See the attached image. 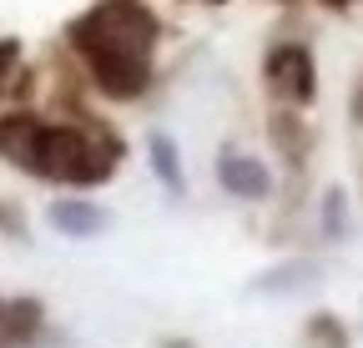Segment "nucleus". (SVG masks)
Wrapping results in <instances>:
<instances>
[{
    "mask_svg": "<svg viewBox=\"0 0 363 348\" xmlns=\"http://www.w3.org/2000/svg\"><path fill=\"white\" fill-rule=\"evenodd\" d=\"M152 40H157V21L136 0H106L76 26V46L91 56L101 86L116 96H131L142 86Z\"/></svg>",
    "mask_w": 363,
    "mask_h": 348,
    "instance_id": "f257e3e1",
    "label": "nucleus"
},
{
    "mask_svg": "<svg viewBox=\"0 0 363 348\" xmlns=\"http://www.w3.org/2000/svg\"><path fill=\"white\" fill-rule=\"evenodd\" d=\"M51 223L66 228V232H96V228H101V212H91V207H81V202H61V207L51 212Z\"/></svg>",
    "mask_w": 363,
    "mask_h": 348,
    "instance_id": "39448f33",
    "label": "nucleus"
},
{
    "mask_svg": "<svg viewBox=\"0 0 363 348\" xmlns=\"http://www.w3.org/2000/svg\"><path fill=\"white\" fill-rule=\"evenodd\" d=\"M222 177L238 182V187H247V192H262V172H252V167H227Z\"/></svg>",
    "mask_w": 363,
    "mask_h": 348,
    "instance_id": "423d86ee",
    "label": "nucleus"
},
{
    "mask_svg": "<svg viewBox=\"0 0 363 348\" xmlns=\"http://www.w3.org/2000/svg\"><path fill=\"white\" fill-rule=\"evenodd\" d=\"M40 132H45V126H35L30 116H11V121H0V152H6L11 162H21V167H35Z\"/></svg>",
    "mask_w": 363,
    "mask_h": 348,
    "instance_id": "20e7f679",
    "label": "nucleus"
},
{
    "mask_svg": "<svg viewBox=\"0 0 363 348\" xmlns=\"http://www.w3.org/2000/svg\"><path fill=\"white\" fill-rule=\"evenodd\" d=\"M267 76H272V86H278V91L283 96H308L313 91V66H308V56L303 51H278V56H272V66H267Z\"/></svg>",
    "mask_w": 363,
    "mask_h": 348,
    "instance_id": "7ed1b4c3",
    "label": "nucleus"
},
{
    "mask_svg": "<svg viewBox=\"0 0 363 348\" xmlns=\"http://www.w3.org/2000/svg\"><path fill=\"white\" fill-rule=\"evenodd\" d=\"M333 6H338V0H333Z\"/></svg>",
    "mask_w": 363,
    "mask_h": 348,
    "instance_id": "6e6552de",
    "label": "nucleus"
},
{
    "mask_svg": "<svg viewBox=\"0 0 363 348\" xmlns=\"http://www.w3.org/2000/svg\"><path fill=\"white\" fill-rule=\"evenodd\" d=\"M11 61H16V46H11V40H0V76H6Z\"/></svg>",
    "mask_w": 363,
    "mask_h": 348,
    "instance_id": "0eeeda50",
    "label": "nucleus"
},
{
    "mask_svg": "<svg viewBox=\"0 0 363 348\" xmlns=\"http://www.w3.org/2000/svg\"><path fill=\"white\" fill-rule=\"evenodd\" d=\"M101 157L96 147H91L81 132H66V126H45L40 132V152H35V172H45V177H71V182H91L101 177V172L111 162H91Z\"/></svg>",
    "mask_w": 363,
    "mask_h": 348,
    "instance_id": "f03ea898",
    "label": "nucleus"
}]
</instances>
